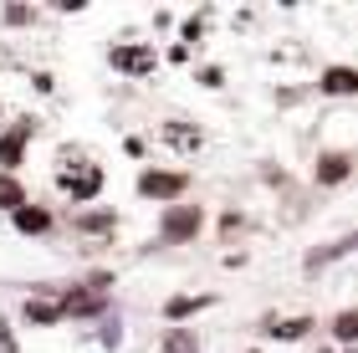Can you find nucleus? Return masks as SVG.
<instances>
[{
    "instance_id": "15",
    "label": "nucleus",
    "mask_w": 358,
    "mask_h": 353,
    "mask_svg": "<svg viewBox=\"0 0 358 353\" xmlns=\"http://www.w3.org/2000/svg\"><path fill=\"white\" fill-rule=\"evenodd\" d=\"M307 328H313V317H292V323H276L266 333H271V338H282V343H297V338H307Z\"/></svg>"
},
{
    "instance_id": "14",
    "label": "nucleus",
    "mask_w": 358,
    "mask_h": 353,
    "mask_svg": "<svg viewBox=\"0 0 358 353\" xmlns=\"http://www.w3.org/2000/svg\"><path fill=\"white\" fill-rule=\"evenodd\" d=\"M164 353H200L194 328H169V333H164Z\"/></svg>"
},
{
    "instance_id": "20",
    "label": "nucleus",
    "mask_w": 358,
    "mask_h": 353,
    "mask_svg": "<svg viewBox=\"0 0 358 353\" xmlns=\"http://www.w3.org/2000/svg\"><path fill=\"white\" fill-rule=\"evenodd\" d=\"M0 353H15V338H10V323H0Z\"/></svg>"
},
{
    "instance_id": "3",
    "label": "nucleus",
    "mask_w": 358,
    "mask_h": 353,
    "mask_svg": "<svg viewBox=\"0 0 358 353\" xmlns=\"http://www.w3.org/2000/svg\"><path fill=\"white\" fill-rule=\"evenodd\" d=\"M189 189V174L185 169H143L138 174V195L143 200H159V205H179Z\"/></svg>"
},
{
    "instance_id": "13",
    "label": "nucleus",
    "mask_w": 358,
    "mask_h": 353,
    "mask_svg": "<svg viewBox=\"0 0 358 353\" xmlns=\"http://www.w3.org/2000/svg\"><path fill=\"white\" fill-rule=\"evenodd\" d=\"M26 205V185L15 174H0V210H21Z\"/></svg>"
},
{
    "instance_id": "1",
    "label": "nucleus",
    "mask_w": 358,
    "mask_h": 353,
    "mask_svg": "<svg viewBox=\"0 0 358 353\" xmlns=\"http://www.w3.org/2000/svg\"><path fill=\"white\" fill-rule=\"evenodd\" d=\"M57 189L67 195L72 205H87L103 195V164H92V159H77V164H62L57 169Z\"/></svg>"
},
{
    "instance_id": "17",
    "label": "nucleus",
    "mask_w": 358,
    "mask_h": 353,
    "mask_svg": "<svg viewBox=\"0 0 358 353\" xmlns=\"http://www.w3.org/2000/svg\"><path fill=\"white\" fill-rule=\"evenodd\" d=\"M113 226H118V215H113V210H97V215H83V220H77V231H87V236H103V231H113Z\"/></svg>"
},
{
    "instance_id": "6",
    "label": "nucleus",
    "mask_w": 358,
    "mask_h": 353,
    "mask_svg": "<svg viewBox=\"0 0 358 353\" xmlns=\"http://www.w3.org/2000/svg\"><path fill=\"white\" fill-rule=\"evenodd\" d=\"M353 174V154L348 149H328V154H317V164H313V180L322 189H333V185H343Z\"/></svg>"
},
{
    "instance_id": "16",
    "label": "nucleus",
    "mask_w": 358,
    "mask_h": 353,
    "mask_svg": "<svg viewBox=\"0 0 358 353\" xmlns=\"http://www.w3.org/2000/svg\"><path fill=\"white\" fill-rule=\"evenodd\" d=\"M353 333H358V312H353V308H343V312L333 317V338L348 348V343H353Z\"/></svg>"
},
{
    "instance_id": "12",
    "label": "nucleus",
    "mask_w": 358,
    "mask_h": 353,
    "mask_svg": "<svg viewBox=\"0 0 358 353\" xmlns=\"http://www.w3.org/2000/svg\"><path fill=\"white\" fill-rule=\"evenodd\" d=\"M210 302H215V297H169V302H164V317H169V323L179 328V323H185V317H194V312H205Z\"/></svg>"
},
{
    "instance_id": "7",
    "label": "nucleus",
    "mask_w": 358,
    "mask_h": 353,
    "mask_svg": "<svg viewBox=\"0 0 358 353\" xmlns=\"http://www.w3.org/2000/svg\"><path fill=\"white\" fill-rule=\"evenodd\" d=\"M62 317H97L108 308V292H92V287H72V292H62Z\"/></svg>"
},
{
    "instance_id": "4",
    "label": "nucleus",
    "mask_w": 358,
    "mask_h": 353,
    "mask_svg": "<svg viewBox=\"0 0 358 353\" xmlns=\"http://www.w3.org/2000/svg\"><path fill=\"white\" fill-rule=\"evenodd\" d=\"M36 138V123L31 118H15L6 134H0V164H6V174L21 169V159H26V143Z\"/></svg>"
},
{
    "instance_id": "8",
    "label": "nucleus",
    "mask_w": 358,
    "mask_h": 353,
    "mask_svg": "<svg viewBox=\"0 0 358 353\" xmlns=\"http://www.w3.org/2000/svg\"><path fill=\"white\" fill-rule=\"evenodd\" d=\"M108 62H113L118 72H128V77H149L159 57H154V46H113Z\"/></svg>"
},
{
    "instance_id": "21",
    "label": "nucleus",
    "mask_w": 358,
    "mask_h": 353,
    "mask_svg": "<svg viewBox=\"0 0 358 353\" xmlns=\"http://www.w3.org/2000/svg\"><path fill=\"white\" fill-rule=\"evenodd\" d=\"M246 353H262V348H246Z\"/></svg>"
},
{
    "instance_id": "18",
    "label": "nucleus",
    "mask_w": 358,
    "mask_h": 353,
    "mask_svg": "<svg viewBox=\"0 0 358 353\" xmlns=\"http://www.w3.org/2000/svg\"><path fill=\"white\" fill-rule=\"evenodd\" d=\"M123 343V328H118V317H113V323L103 328V348H118Z\"/></svg>"
},
{
    "instance_id": "11",
    "label": "nucleus",
    "mask_w": 358,
    "mask_h": 353,
    "mask_svg": "<svg viewBox=\"0 0 358 353\" xmlns=\"http://www.w3.org/2000/svg\"><path fill=\"white\" fill-rule=\"evenodd\" d=\"M317 92H328V98H353L358 92V72L353 67H328L317 77Z\"/></svg>"
},
{
    "instance_id": "22",
    "label": "nucleus",
    "mask_w": 358,
    "mask_h": 353,
    "mask_svg": "<svg viewBox=\"0 0 358 353\" xmlns=\"http://www.w3.org/2000/svg\"><path fill=\"white\" fill-rule=\"evenodd\" d=\"M343 353H353V348H343Z\"/></svg>"
},
{
    "instance_id": "10",
    "label": "nucleus",
    "mask_w": 358,
    "mask_h": 353,
    "mask_svg": "<svg viewBox=\"0 0 358 353\" xmlns=\"http://www.w3.org/2000/svg\"><path fill=\"white\" fill-rule=\"evenodd\" d=\"M10 220H15V231L21 236H46L52 231V210H46V205H21V210H10Z\"/></svg>"
},
{
    "instance_id": "2",
    "label": "nucleus",
    "mask_w": 358,
    "mask_h": 353,
    "mask_svg": "<svg viewBox=\"0 0 358 353\" xmlns=\"http://www.w3.org/2000/svg\"><path fill=\"white\" fill-rule=\"evenodd\" d=\"M205 231V210L200 205H164V220H159V240L164 246H185V240H194Z\"/></svg>"
},
{
    "instance_id": "19",
    "label": "nucleus",
    "mask_w": 358,
    "mask_h": 353,
    "mask_svg": "<svg viewBox=\"0 0 358 353\" xmlns=\"http://www.w3.org/2000/svg\"><path fill=\"white\" fill-rule=\"evenodd\" d=\"M6 21H10V26H26V21H31V10H26V6H10V10H6Z\"/></svg>"
},
{
    "instance_id": "5",
    "label": "nucleus",
    "mask_w": 358,
    "mask_h": 353,
    "mask_svg": "<svg viewBox=\"0 0 358 353\" xmlns=\"http://www.w3.org/2000/svg\"><path fill=\"white\" fill-rule=\"evenodd\" d=\"M159 138H164L174 154H185V159H194V154L205 149V134H200L194 123H185V118H169V123H159Z\"/></svg>"
},
{
    "instance_id": "9",
    "label": "nucleus",
    "mask_w": 358,
    "mask_h": 353,
    "mask_svg": "<svg viewBox=\"0 0 358 353\" xmlns=\"http://www.w3.org/2000/svg\"><path fill=\"white\" fill-rule=\"evenodd\" d=\"M21 317H26L31 328H57V323H62V302L36 292V297H26V302H21Z\"/></svg>"
}]
</instances>
